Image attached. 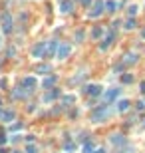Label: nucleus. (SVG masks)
Returning <instances> with one entry per match:
<instances>
[{
  "label": "nucleus",
  "mask_w": 145,
  "mask_h": 153,
  "mask_svg": "<svg viewBox=\"0 0 145 153\" xmlns=\"http://www.w3.org/2000/svg\"><path fill=\"white\" fill-rule=\"evenodd\" d=\"M101 36H103V28H101V26H96V28L91 30V38L98 40V38H101Z\"/></svg>",
  "instance_id": "nucleus-17"
},
{
  "label": "nucleus",
  "mask_w": 145,
  "mask_h": 153,
  "mask_svg": "<svg viewBox=\"0 0 145 153\" xmlns=\"http://www.w3.org/2000/svg\"><path fill=\"white\" fill-rule=\"evenodd\" d=\"M26 153H38V147H34V145H30V147L26 149Z\"/></svg>",
  "instance_id": "nucleus-27"
},
{
  "label": "nucleus",
  "mask_w": 145,
  "mask_h": 153,
  "mask_svg": "<svg viewBox=\"0 0 145 153\" xmlns=\"http://www.w3.org/2000/svg\"><path fill=\"white\" fill-rule=\"evenodd\" d=\"M36 72H38V74H50V72H52V68H50L48 64H44V66H38V70H36Z\"/></svg>",
  "instance_id": "nucleus-19"
},
{
  "label": "nucleus",
  "mask_w": 145,
  "mask_h": 153,
  "mask_svg": "<svg viewBox=\"0 0 145 153\" xmlns=\"http://www.w3.org/2000/svg\"><path fill=\"white\" fill-rule=\"evenodd\" d=\"M139 87H141V94H145V82H141V86Z\"/></svg>",
  "instance_id": "nucleus-29"
},
{
  "label": "nucleus",
  "mask_w": 145,
  "mask_h": 153,
  "mask_svg": "<svg viewBox=\"0 0 145 153\" xmlns=\"http://www.w3.org/2000/svg\"><path fill=\"white\" fill-rule=\"evenodd\" d=\"M72 8H74V2H72V0H62V2H60V12H62V14H70Z\"/></svg>",
  "instance_id": "nucleus-8"
},
{
  "label": "nucleus",
  "mask_w": 145,
  "mask_h": 153,
  "mask_svg": "<svg viewBox=\"0 0 145 153\" xmlns=\"http://www.w3.org/2000/svg\"><path fill=\"white\" fill-rule=\"evenodd\" d=\"M105 10L107 12H115L117 10V2H115V0H105Z\"/></svg>",
  "instance_id": "nucleus-15"
},
{
  "label": "nucleus",
  "mask_w": 145,
  "mask_h": 153,
  "mask_svg": "<svg viewBox=\"0 0 145 153\" xmlns=\"http://www.w3.org/2000/svg\"><path fill=\"white\" fill-rule=\"evenodd\" d=\"M141 36H143V40H145V28H143V32H141Z\"/></svg>",
  "instance_id": "nucleus-30"
},
{
  "label": "nucleus",
  "mask_w": 145,
  "mask_h": 153,
  "mask_svg": "<svg viewBox=\"0 0 145 153\" xmlns=\"http://www.w3.org/2000/svg\"><path fill=\"white\" fill-rule=\"evenodd\" d=\"M24 87H18L16 92H14V98H24V92H22Z\"/></svg>",
  "instance_id": "nucleus-25"
},
{
  "label": "nucleus",
  "mask_w": 145,
  "mask_h": 153,
  "mask_svg": "<svg viewBox=\"0 0 145 153\" xmlns=\"http://www.w3.org/2000/svg\"><path fill=\"white\" fill-rule=\"evenodd\" d=\"M129 109V101L127 99H119L117 101V111H127Z\"/></svg>",
  "instance_id": "nucleus-16"
},
{
  "label": "nucleus",
  "mask_w": 145,
  "mask_h": 153,
  "mask_svg": "<svg viewBox=\"0 0 145 153\" xmlns=\"http://www.w3.org/2000/svg\"><path fill=\"white\" fill-rule=\"evenodd\" d=\"M22 86L28 87V92H34V87L38 86V80H36L34 76H26V78L22 80Z\"/></svg>",
  "instance_id": "nucleus-6"
},
{
  "label": "nucleus",
  "mask_w": 145,
  "mask_h": 153,
  "mask_svg": "<svg viewBox=\"0 0 145 153\" xmlns=\"http://www.w3.org/2000/svg\"><path fill=\"white\" fill-rule=\"evenodd\" d=\"M54 84H56V76H48V78H44V80H42V86H44V89L52 87Z\"/></svg>",
  "instance_id": "nucleus-14"
},
{
  "label": "nucleus",
  "mask_w": 145,
  "mask_h": 153,
  "mask_svg": "<svg viewBox=\"0 0 145 153\" xmlns=\"http://www.w3.org/2000/svg\"><path fill=\"white\" fill-rule=\"evenodd\" d=\"M46 52H48V42H38L32 48V58L40 60V58H44L46 56Z\"/></svg>",
  "instance_id": "nucleus-2"
},
{
  "label": "nucleus",
  "mask_w": 145,
  "mask_h": 153,
  "mask_svg": "<svg viewBox=\"0 0 145 153\" xmlns=\"http://www.w3.org/2000/svg\"><path fill=\"white\" fill-rule=\"evenodd\" d=\"M107 113H109L107 108H105V105H101V108H98V109H93V111H91V119L100 123V121H103L105 117H107Z\"/></svg>",
  "instance_id": "nucleus-4"
},
{
  "label": "nucleus",
  "mask_w": 145,
  "mask_h": 153,
  "mask_svg": "<svg viewBox=\"0 0 145 153\" xmlns=\"http://www.w3.org/2000/svg\"><path fill=\"white\" fill-rule=\"evenodd\" d=\"M105 10V2L103 0H96V4H93V8L88 12V18H100L101 14Z\"/></svg>",
  "instance_id": "nucleus-1"
},
{
  "label": "nucleus",
  "mask_w": 145,
  "mask_h": 153,
  "mask_svg": "<svg viewBox=\"0 0 145 153\" xmlns=\"http://www.w3.org/2000/svg\"><path fill=\"white\" fill-rule=\"evenodd\" d=\"M86 94L88 96H100L101 94V86H98V84H91V86H86Z\"/></svg>",
  "instance_id": "nucleus-9"
},
{
  "label": "nucleus",
  "mask_w": 145,
  "mask_h": 153,
  "mask_svg": "<svg viewBox=\"0 0 145 153\" xmlns=\"http://www.w3.org/2000/svg\"><path fill=\"white\" fill-rule=\"evenodd\" d=\"M135 26H137V24H135L133 18H129V20L125 22V30H135Z\"/></svg>",
  "instance_id": "nucleus-23"
},
{
  "label": "nucleus",
  "mask_w": 145,
  "mask_h": 153,
  "mask_svg": "<svg viewBox=\"0 0 145 153\" xmlns=\"http://www.w3.org/2000/svg\"><path fill=\"white\" fill-rule=\"evenodd\" d=\"M0 103H2V101H0Z\"/></svg>",
  "instance_id": "nucleus-32"
},
{
  "label": "nucleus",
  "mask_w": 145,
  "mask_h": 153,
  "mask_svg": "<svg viewBox=\"0 0 145 153\" xmlns=\"http://www.w3.org/2000/svg\"><path fill=\"white\" fill-rule=\"evenodd\" d=\"M0 117H2V121H12V119H14V111H12V109H8V111H4Z\"/></svg>",
  "instance_id": "nucleus-18"
},
{
  "label": "nucleus",
  "mask_w": 145,
  "mask_h": 153,
  "mask_svg": "<svg viewBox=\"0 0 145 153\" xmlns=\"http://www.w3.org/2000/svg\"><path fill=\"white\" fill-rule=\"evenodd\" d=\"M79 2H82L84 6H89V2H91V0H79Z\"/></svg>",
  "instance_id": "nucleus-28"
},
{
  "label": "nucleus",
  "mask_w": 145,
  "mask_h": 153,
  "mask_svg": "<svg viewBox=\"0 0 145 153\" xmlns=\"http://www.w3.org/2000/svg\"><path fill=\"white\" fill-rule=\"evenodd\" d=\"M137 62V54L135 52H129V54H125V58H123V64L125 66H131Z\"/></svg>",
  "instance_id": "nucleus-13"
},
{
  "label": "nucleus",
  "mask_w": 145,
  "mask_h": 153,
  "mask_svg": "<svg viewBox=\"0 0 145 153\" xmlns=\"http://www.w3.org/2000/svg\"><path fill=\"white\" fill-rule=\"evenodd\" d=\"M112 42H113V34H107V36L103 38V42L100 44V50H101V52H105V50L112 46Z\"/></svg>",
  "instance_id": "nucleus-10"
},
{
  "label": "nucleus",
  "mask_w": 145,
  "mask_h": 153,
  "mask_svg": "<svg viewBox=\"0 0 145 153\" xmlns=\"http://www.w3.org/2000/svg\"><path fill=\"white\" fill-rule=\"evenodd\" d=\"M133 80H135L133 74H123V76H121V82H123V84H133Z\"/></svg>",
  "instance_id": "nucleus-20"
},
{
  "label": "nucleus",
  "mask_w": 145,
  "mask_h": 153,
  "mask_svg": "<svg viewBox=\"0 0 145 153\" xmlns=\"http://www.w3.org/2000/svg\"><path fill=\"white\" fill-rule=\"evenodd\" d=\"M2 30L6 34L12 32V16L10 14H4V16H2Z\"/></svg>",
  "instance_id": "nucleus-7"
},
{
  "label": "nucleus",
  "mask_w": 145,
  "mask_h": 153,
  "mask_svg": "<svg viewBox=\"0 0 145 153\" xmlns=\"http://www.w3.org/2000/svg\"><path fill=\"white\" fill-rule=\"evenodd\" d=\"M119 94H121V89H119V87H112V89H107V92L103 94V99H105V101L109 103V101H113V99L117 98Z\"/></svg>",
  "instance_id": "nucleus-5"
},
{
  "label": "nucleus",
  "mask_w": 145,
  "mask_h": 153,
  "mask_svg": "<svg viewBox=\"0 0 145 153\" xmlns=\"http://www.w3.org/2000/svg\"><path fill=\"white\" fill-rule=\"evenodd\" d=\"M137 12H139V8H137V4H131V6L127 8V14H129V18H133V16L137 14Z\"/></svg>",
  "instance_id": "nucleus-21"
},
{
  "label": "nucleus",
  "mask_w": 145,
  "mask_h": 153,
  "mask_svg": "<svg viewBox=\"0 0 145 153\" xmlns=\"http://www.w3.org/2000/svg\"><path fill=\"white\" fill-rule=\"evenodd\" d=\"M58 96H60V89H50L48 94H44V98H42V101H46V103H48V101H52V99H56Z\"/></svg>",
  "instance_id": "nucleus-12"
},
{
  "label": "nucleus",
  "mask_w": 145,
  "mask_h": 153,
  "mask_svg": "<svg viewBox=\"0 0 145 153\" xmlns=\"http://www.w3.org/2000/svg\"><path fill=\"white\" fill-rule=\"evenodd\" d=\"M123 141H125V139H123L121 135H113V137H112V143H113V145H121Z\"/></svg>",
  "instance_id": "nucleus-24"
},
{
  "label": "nucleus",
  "mask_w": 145,
  "mask_h": 153,
  "mask_svg": "<svg viewBox=\"0 0 145 153\" xmlns=\"http://www.w3.org/2000/svg\"><path fill=\"white\" fill-rule=\"evenodd\" d=\"M70 54H72V46L60 42V48L56 52V60H66V58H70Z\"/></svg>",
  "instance_id": "nucleus-3"
},
{
  "label": "nucleus",
  "mask_w": 145,
  "mask_h": 153,
  "mask_svg": "<svg viewBox=\"0 0 145 153\" xmlns=\"http://www.w3.org/2000/svg\"><path fill=\"white\" fill-rule=\"evenodd\" d=\"M0 46H2V38H0Z\"/></svg>",
  "instance_id": "nucleus-31"
},
{
  "label": "nucleus",
  "mask_w": 145,
  "mask_h": 153,
  "mask_svg": "<svg viewBox=\"0 0 145 153\" xmlns=\"http://www.w3.org/2000/svg\"><path fill=\"white\" fill-rule=\"evenodd\" d=\"M84 38H86V34H84V30H78V32L74 34V40H76V42H84Z\"/></svg>",
  "instance_id": "nucleus-22"
},
{
  "label": "nucleus",
  "mask_w": 145,
  "mask_h": 153,
  "mask_svg": "<svg viewBox=\"0 0 145 153\" xmlns=\"http://www.w3.org/2000/svg\"><path fill=\"white\" fill-rule=\"evenodd\" d=\"M74 96H66V98H64V103H72V101H74Z\"/></svg>",
  "instance_id": "nucleus-26"
},
{
  "label": "nucleus",
  "mask_w": 145,
  "mask_h": 153,
  "mask_svg": "<svg viewBox=\"0 0 145 153\" xmlns=\"http://www.w3.org/2000/svg\"><path fill=\"white\" fill-rule=\"evenodd\" d=\"M58 48H60V42H58V40H50V42H48V54H50V56H56Z\"/></svg>",
  "instance_id": "nucleus-11"
}]
</instances>
